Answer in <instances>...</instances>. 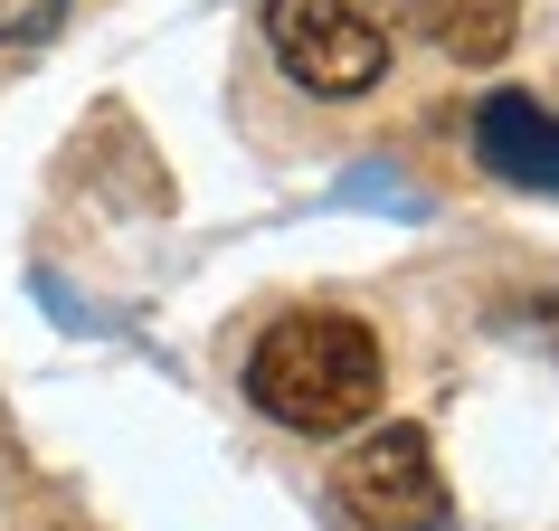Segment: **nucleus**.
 Returning <instances> with one entry per match:
<instances>
[{"instance_id":"f257e3e1","label":"nucleus","mask_w":559,"mask_h":531,"mask_svg":"<svg viewBox=\"0 0 559 531\" xmlns=\"http://www.w3.org/2000/svg\"><path fill=\"white\" fill-rule=\"evenodd\" d=\"M247 399L295 437H352L380 409V332L352 314H285L247 352Z\"/></svg>"},{"instance_id":"f03ea898","label":"nucleus","mask_w":559,"mask_h":531,"mask_svg":"<svg viewBox=\"0 0 559 531\" xmlns=\"http://www.w3.org/2000/svg\"><path fill=\"white\" fill-rule=\"evenodd\" d=\"M332 494H342V512H352L360 531H445L455 522L445 474H437V456H427V427H408V417L370 427V437L342 456Z\"/></svg>"},{"instance_id":"7ed1b4c3","label":"nucleus","mask_w":559,"mask_h":531,"mask_svg":"<svg viewBox=\"0 0 559 531\" xmlns=\"http://www.w3.org/2000/svg\"><path fill=\"white\" fill-rule=\"evenodd\" d=\"M265 48L304 95H360L389 67V38L352 0H265Z\"/></svg>"},{"instance_id":"20e7f679","label":"nucleus","mask_w":559,"mask_h":531,"mask_svg":"<svg viewBox=\"0 0 559 531\" xmlns=\"http://www.w3.org/2000/svg\"><path fill=\"white\" fill-rule=\"evenodd\" d=\"M474 152L522 190H559V115H540L531 95H493L474 105Z\"/></svg>"},{"instance_id":"39448f33","label":"nucleus","mask_w":559,"mask_h":531,"mask_svg":"<svg viewBox=\"0 0 559 531\" xmlns=\"http://www.w3.org/2000/svg\"><path fill=\"white\" fill-rule=\"evenodd\" d=\"M512 30H522L512 0H455V10L437 20V48H445V58H465V67H493L502 48H512Z\"/></svg>"},{"instance_id":"423d86ee","label":"nucleus","mask_w":559,"mask_h":531,"mask_svg":"<svg viewBox=\"0 0 559 531\" xmlns=\"http://www.w3.org/2000/svg\"><path fill=\"white\" fill-rule=\"evenodd\" d=\"M67 0H0V38L10 48H38V38H58Z\"/></svg>"}]
</instances>
